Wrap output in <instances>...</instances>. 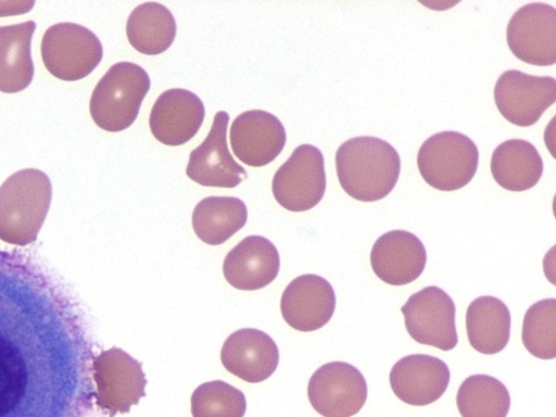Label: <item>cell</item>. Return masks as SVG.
<instances>
[{
    "instance_id": "6da1fadb",
    "label": "cell",
    "mask_w": 556,
    "mask_h": 417,
    "mask_svg": "<svg viewBox=\"0 0 556 417\" xmlns=\"http://www.w3.org/2000/svg\"><path fill=\"white\" fill-rule=\"evenodd\" d=\"M89 353L61 288L0 268V417H81Z\"/></svg>"
},
{
    "instance_id": "7a4b0ae2",
    "label": "cell",
    "mask_w": 556,
    "mask_h": 417,
    "mask_svg": "<svg viewBox=\"0 0 556 417\" xmlns=\"http://www.w3.org/2000/svg\"><path fill=\"white\" fill-rule=\"evenodd\" d=\"M337 172L342 189L361 202H377L395 188L402 160L384 139L362 136L348 139L337 152Z\"/></svg>"
},
{
    "instance_id": "3957f363",
    "label": "cell",
    "mask_w": 556,
    "mask_h": 417,
    "mask_svg": "<svg viewBox=\"0 0 556 417\" xmlns=\"http://www.w3.org/2000/svg\"><path fill=\"white\" fill-rule=\"evenodd\" d=\"M51 195L50 179L42 170L14 173L0 187V239L21 247L37 239Z\"/></svg>"
},
{
    "instance_id": "277c9868",
    "label": "cell",
    "mask_w": 556,
    "mask_h": 417,
    "mask_svg": "<svg viewBox=\"0 0 556 417\" xmlns=\"http://www.w3.org/2000/svg\"><path fill=\"white\" fill-rule=\"evenodd\" d=\"M150 87L151 79L142 66L130 62L114 64L91 97L90 112L94 124L109 132L130 128Z\"/></svg>"
},
{
    "instance_id": "5b68a950",
    "label": "cell",
    "mask_w": 556,
    "mask_h": 417,
    "mask_svg": "<svg viewBox=\"0 0 556 417\" xmlns=\"http://www.w3.org/2000/svg\"><path fill=\"white\" fill-rule=\"evenodd\" d=\"M479 149L471 138L458 131L434 134L417 154L421 177L432 188L455 191L476 177Z\"/></svg>"
},
{
    "instance_id": "8992f818",
    "label": "cell",
    "mask_w": 556,
    "mask_h": 417,
    "mask_svg": "<svg viewBox=\"0 0 556 417\" xmlns=\"http://www.w3.org/2000/svg\"><path fill=\"white\" fill-rule=\"evenodd\" d=\"M41 55L48 72L64 81L91 75L103 58L97 35L84 26L62 23L45 33Z\"/></svg>"
},
{
    "instance_id": "52a82bcc",
    "label": "cell",
    "mask_w": 556,
    "mask_h": 417,
    "mask_svg": "<svg viewBox=\"0 0 556 417\" xmlns=\"http://www.w3.org/2000/svg\"><path fill=\"white\" fill-rule=\"evenodd\" d=\"M326 185L323 152L315 146L303 144L275 173L273 194L287 211L304 213L321 202Z\"/></svg>"
},
{
    "instance_id": "ba28073f",
    "label": "cell",
    "mask_w": 556,
    "mask_h": 417,
    "mask_svg": "<svg viewBox=\"0 0 556 417\" xmlns=\"http://www.w3.org/2000/svg\"><path fill=\"white\" fill-rule=\"evenodd\" d=\"M97 405L111 417L129 413L147 396L148 380L141 362L113 348L93 363Z\"/></svg>"
},
{
    "instance_id": "9c48e42d",
    "label": "cell",
    "mask_w": 556,
    "mask_h": 417,
    "mask_svg": "<svg viewBox=\"0 0 556 417\" xmlns=\"http://www.w3.org/2000/svg\"><path fill=\"white\" fill-rule=\"evenodd\" d=\"M407 332L417 343L443 352L458 344L456 305L439 287H428L410 295L402 307Z\"/></svg>"
},
{
    "instance_id": "30bf717a",
    "label": "cell",
    "mask_w": 556,
    "mask_h": 417,
    "mask_svg": "<svg viewBox=\"0 0 556 417\" xmlns=\"http://www.w3.org/2000/svg\"><path fill=\"white\" fill-rule=\"evenodd\" d=\"M307 394L324 417H353L367 403L368 382L354 365L330 362L312 375Z\"/></svg>"
},
{
    "instance_id": "8fae6325",
    "label": "cell",
    "mask_w": 556,
    "mask_h": 417,
    "mask_svg": "<svg viewBox=\"0 0 556 417\" xmlns=\"http://www.w3.org/2000/svg\"><path fill=\"white\" fill-rule=\"evenodd\" d=\"M494 98L498 112L510 124L531 127L556 102V80L509 70L497 79Z\"/></svg>"
},
{
    "instance_id": "7c38bea8",
    "label": "cell",
    "mask_w": 556,
    "mask_h": 417,
    "mask_svg": "<svg viewBox=\"0 0 556 417\" xmlns=\"http://www.w3.org/2000/svg\"><path fill=\"white\" fill-rule=\"evenodd\" d=\"M507 41L521 62L536 66L556 63V10L545 3H531L511 16Z\"/></svg>"
},
{
    "instance_id": "4fadbf2b",
    "label": "cell",
    "mask_w": 556,
    "mask_h": 417,
    "mask_svg": "<svg viewBox=\"0 0 556 417\" xmlns=\"http://www.w3.org/2000/svg\"><path fill=\"white\" fill-rule=\"evenodd\" d=\"M230 115L218 112L205 141L191 151L187 177L204 187L236 188L249 178V173L233 159L228 147Z\"/></svg>"
},
{
    "instance_id": "5bb4252c",
    "label": "cell",
    "mask_w": 556,
    "mask_h": 417,
    "mask_svg": "<svg viewBox=\"0 0 556 417\" xmlns=\"http://www.w3.org/2000/svg\"><path fill=\"white\" fill-rule=\"evenodd\" d=\"M336 291L324 277L302 275L286 288L281 311L286 323L300 332H316L333 318Z\"/></svg>"
},
{
    "instance_id": "9a60e30c",
    "label": "cell",
    "mask_w": 556,
    "mask_h": 417,
    "mask_svg": "<svg viewBox=\"0 0 556 417\" xmlns=\"http://www.w3.org/2000/svg\"><path fill=\"white\" fill-rule=\"evenodd\" d=\"M230 143L241 163L264 167L283 151L287 132L282 122L275 115L265 111H249L233 121Z\"/></svg>"
},
{
    "instance_id": "2e32d148",
    "label": "cell",
    "mask_w": 556,
    "mask_h": 417,
    "mask_svg": "<svg viewBox=\"0 0 556 417\" xmlns=\"http://www.w3.org/2000/svg\"><path fill=\"white\" fill-rule=\"evenodd\" d=\"M450 369L441 358L416 354L406 356L393 365L390 384L393 393L410 406H428L437 403L450 384Z\"/></svg>"
},
{
    "instance_id": "e0dca14e",
    "label": "cell",
    "mask_w": 556,
    "mask_h": 417,
    "mask_svg": "<svg viewBox=\"0 0 556 417\" xmlns=\"http://www.w3.org/2000/svg\"><path fill=\"white\" fill-rule=\"evenodd\" d=\"M371 267L380 281L403 287L410 285L425 271L427 251L415 235L394 230L377 239L371 251Z\"/></svg>"
},
{
    "instance_id": "ac0fdd59",
    "label": "cell",
    "mask_w": 556,
    "mask_h": 417,
    "mask_svg": "<svg viewBox=\"0 0 556 417\" xmlns=\"http://www.w3.org/2000/svg\"><path fill=\"white\" fill-rule=\"evenodd\" d=\"M204 117V104L195 93L173 89L164 92L153 104L150 129L156 141L180 147L197 136Z\"/></svg>"
},
{
    "instance_id": "d6986e66",
    "label": "cell",
    "mask_w": 556,
    "mask_h": 417,
    "mask_svg": "<svg viewBox=\"0 0 556 417\" xmlns=\"http://www.w3.org/2000/svg\"><path fill=\"white\" fill-rule=\"evenodd\" d=\"M220 359L230 374L258 384L274 375L280 363V352L263 330L243 328L224 342Z\"/></svg>"
},
{
    "instance_id": "ffe728a7",
    "label": "cell",
    "mask_w": 556,
    "mask_h": 417,
    "mask_svg": "<svg viewBox=\"0 0 556 417\" xmlns=\"http://www.w3.org/2000/svg\"><path fill=\"white\" fill-rule=\"evenodd\" d=\"M280 267V253L274 243L265 237L250 236L226 255L223 271L233 288L255 291L274 282Z\"/></svg>"
},
{
    "instance_id": "44dd1931",
    "label": "cell",
    "mask_w": 556,
    "mask_h": 417,
    "mask_svg": "<svg viewBox=\"0 0 556 417\" xmlns=\"http://www.w3.org/2000/svg\"><path fill=\"white\" fill-rule=\"evenodd\" d=\"M466 329L473 350L483 355L498 354L510 341V311L493 295H482L467 308Z\"/></svg>"
},
{
    "instance_id": "7402d4cb",
    "label": "cell",
    "mask_w": 556,
    "mask_h": 417,
    "mask_svg": "<svg viewBox=\"0 0 556 417\" xmlns=\"http://www.w3.org/2000/svg\"><path fill=\"white\" fill-rule=\"evenodd\" d=\"M491 169L498 186L519 193L541 181L544 162L532 143L525 139H509L495 149Z\"/></svg>"
},
{
    "instance_id": "603a6c76",
    "label": "cell",
    "mask_w": 556,
    "mask_h": 417,
    "mask_svg": "<svg viewBox=\"0 0 556 417\" xmlns=\"http://www.w3.org/2000/svg\"><path fill=\"white\" fill-rule=\"evenodd\" d=\"M37 24L0 27V92L20 93L34 78L31 40Z\"/></svg>"
},
{
    "instance_id": "cb8c5ba5",
    "label": "cell",
    "mask_w": 556,
    "mask_h": 417,
    "mask_svg": "<svg viewBox=\"0 0 556 417\" xmlns=\"http://www.w3.org/2000/svg\"><path fill=\"white\" fill-rule=\"evenodd\" d=\"M129 43L141 54L161 55L177 37V23L172 12L160 3L137 7L128 17Z\"/></svg>"
},
{
    "instance_id": "d4e9b609",
    "label": "cell",
    "mask_w": 556,
    "mask_h": 417,
    "mask_svg": "<svg viewBox=\"0 0 556 417\" xmlns=\"http://www.w3.org/2000/svg\"><path fill=\"white\" fill-rule=\"evenodd\" d=\"M248 218V206L240 199L211 197L195 206L193 229L207 245L218 247L240 231Z\"/></svg>"
},
{
    "instance_id": "484cf974",
    "label": "cell",
    "mask_w": 556,
    "mask_h": 417,
    "mask_svg": "<svg viewBox=\"0 0 556 417\" xmlns=\"http://www.w3.org/2000/svg\"><path fill=\"white\" fill-rule=\"evenodd\" d=\"M457 406L462 417H507L511 397L501 380L489 375H475L460 386Z\"/></svg>"
},
{
    "instance_id": "4316f807",
    "label": "cell",
    "mask_w": 556,
    "mask_h": 417,
    "mask_svg": "<svg viewBox=\"0 0 556 417\" xmlns=\"http://www.w3.org/2000/svg\"><path fill=\"white\" fill-rule=\"evenodd\" d=\"M521 340L532 356L545 361L556 357V300L538 302L527 311Z\"/></svg>"
},
{
    "instance_id": "83f0119b",
    "label": "cell",
    "mask_w": 556,
    "mask_h": 417,
    "mask_svg": "<svg viewBox=\"0 0 556 417\" xmlns=\"http://www.w3.org/2000/svg\"><path fill=\"white\" fill-rule=\"evenodd\" d=\"M247 409L245 394L222 380L204 382L191 395L193 417H243Z\"/></svg>"
},
{
    "instance_id": "f1b7e54d",
    "label": "cell",
    "mask_w": 556,
    "mask_h": 417,
    "mask_svg": "<svg viewBox=\"0 0 556 417\" xmlns=\"http://www.w3.org/2000/svg\"><path fill=\"white\" fill-rule=\"evenodd\" d=\"M34 7L35 2L31 0H8V2L0 0V16L25 14L30 12Z\"/></svg>"
}]
</instances>
